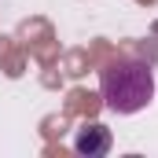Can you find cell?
<instances>
[{
    "label": "cell",
    "instance_id": "1",
    "mask_svg": "<svg viewBox=\"0 0 158 158\" xmlns=\"http://www.w3.org/2000/svg\"><path fill=\"white\" fill-rule=\"evenodd\" d=\"M103 107L114 114H136L155 99V70L136 59H118L99 74Z\"/></svg>",
    "mask_w": 158,
    "mask_h": 158
},
{
    "label": "cell",
    "instance_id": "2",
    "mask_svg": "<svg viewBox=\"0 0 158 158\" xmlns=\"http://www.w3.org/2000/svg\"><path fill=\"white\" fill-rule=\"evenodd\" d=\"M110 129L107 125H99V121H92V125H85L77 136H74V151L85 158H103L107 151H110Z\"/></svg>",
    "mask_w": 158,
    "mask_h": 158
}]
</instances>
